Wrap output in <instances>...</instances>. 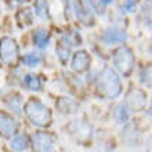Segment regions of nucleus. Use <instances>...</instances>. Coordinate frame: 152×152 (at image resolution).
<instances>
[{
	"mask_svg": "<svg viewBox=\"0 0 152 152\" xmlns=\"http://www.w3.org/2000/svg\"><path fill=\"white\" fill-rule=\"evenodd\" d=\"M126 136H130V138L126 140L129 144H137V142H138V133H137V130L134 129V126H132V124L126 126V129H124L123 137H126Z\"/></svg>",
	"mask_w": 152,
	"mask_h": 152,
	"instance_id": "412c9836",
	"label": "nucleus"
},
{
	"mask_svg": "<svg viewBox=\"0 0 152 152\" xmlns=\"http://www.w3.org/2000/svg\"><path fill=\"white\" fill-rule=\"evenodd\" d=\"M17 130H18L17 120L12 116L8 115V113L0 111V136L8 138L12 134H15Z\"/></svg>",
	"mask_w": 152,
	"mask_h": 152,
	"instance_id": "6e6552de",
	"label": "nucleus"
},
{
	"mask_svg": "<svg viewBox=\"0 0 152 152\" xmlns=\"http://www.w3.org/2000/svg\"><path fill=\"white\" fill-rule=\"evenodd\" d=\"M56 105L61 113H66V115H68V113H75L76 111H77V107H79V104H77L75 100L68 98V97L60 98V100L57 101Z\"/></svg>",
	"mask_w": 152,
	"mask_h": 152,
	"instance_id": "9b49d317",
	"label": "nucleus"
},
{
	"mask_svg": "<svg viewBox=\"0 0 152 152\" xmlns=\"http://www.w3.org/2000/svg\"><path fill=\"white\" fill-rule=\"evenodd\" d=\"M90 4H91V7L96 10L97 12H102V4H101L100 0H88Z\"/></svg>",
	"mask_w": 152,
	"mask_h": 152,
	"instance_id": "b1692460",
	"label": "nucleus"
},
{
	"mask_svg": "<svg viewBox=\"0 0 152 152\" xmlns=\"http://www.w3.org/2000/svg\"><path fill=\"white\" fill-rule=\"evenodd\" d=\"M102 39H104V42L107 44H118V43L126 42L127 35H126L123 31H120V29H118V28H109L105 31Z\"/></svg>",
	"mask_w": 152,
	"mask_h": 152,
	"instance_id": "9d476101",
	"label": "nucleus"
},
{
	"mask_svg": "<svg viewBox=\"0 0 152 152\" xmlns=\"http://www.w3.org/2000/svg\"><path fill=\"white\" fill-rule=\"evenodd\" d=\"M57 56H58L61 62L65 64L69 58V47H66L65 44H60V46L57 47Z\"/></svg>",
	"mask_w": 152,
	"mask_h": 152,
	"instance_id": "5701e85b",
	"label": "nucleus"
},
{
	"mask_svg": "<svg viewBox=\"0 0 152 152\" xmlns=\"http://www.w3.org/2000/svg\"><path fill=\"white\" fill-rule=\"evenodd\" d=\"M124 105L133 112H140L147 107V94L138 87H132L126 94Z\"/></svg>",
	"mask_w": 152,
	"mask_h": 152,
	"instance_id": "20e7f679",
	"label": "nucleus"
},
{
	"mask_svg": "<svg viewBox=\"0 0 152 152\" xmlns=\"http://www.w3.org/2000/svg\"><path fill=\"white\" fill-rule=\"evenodd\" d=\"M17 20L20 21V24L21 26H28V25L32 24V20H33V17H32V11L29 10V8H21L20 11L17 12Z\"/></svg>",
	"mask_w": 152,
	"mask_h": 152,
	"instance_id": "4468645a",
	"label": "nucleus"
},
{
	"mask_svg": "<svg viewBox=\"0 0 152 152\" xmlns=\"http://www.w3.org/2000/svg\"><path fill=\"white\" fill-rule=\"evenodd\" d=\"M29 147V141L26 138V136H17L14 137L11 140V148L14 151H25V149H28Z\"/></svg>",
	"mask_w": 152,
	"mask_h": 152,
	"instance_id": "2eb2a0df",
	"label": "nucleus"
},
{
	"mask_svg": "<svg viewBox=\"0 0 152 152\" xmlns=\"http://www.w3.org/2000/svg\"><path fill=\"white\" fill-rule=\"evenodd\" d=\"M25 115L31 120V123L39 127H46L51 123V112L46 105L37 98H31L25 104Z\"/></svg>",
	"mask_w": 152,
	"mask_h": 152,
	"instance_id": "f03ea898",
	"label": "nucleus"
},
{
	"mask_svg": "<svg viewBox=\"0 0 152 152\" xmlns=\"http://www.w3.org/2000/svg\"><path fill=\"white\" fill-rule=\"evenodd\" d=\"M18 58V46L15 40L11 37H3L0 39V60L6 65L15 64Z\"/></svg>",
	"mask_w": 152,
	"mask_h": 152,
	"instance_id": "39448f33",
	"label": "nucleus"
},
{
	"mask_svg": "<svg viewBox=\"0 0 152 152\" xmlns=\"http://www.w3.org/2000/svg\"><path fill=\"white\" fill-rule=\"evenodd\" d=\"M50 43V33L47 29L39 28L33 32V44L39 48H46Z\"/></svg>",
	"mask_w": 152,
	"mask_h": 152,
	"instance_id": "f8f14e48",
	"label": "nucleus"
},
{
	"mask_svg": "<svg viewBox=\"0 0 152 152\" xmlns=\"http://www.w3.org/2000/svg\"><path fill=\"white\" fill-rule=\"evenodd\" d=\"M68 130L71 136L77 142H87L93 137V127L84 120H75L68 124Z\"/></svg>",
	"mask_w": 152,
	"mask_h": 152,
	"instance_id": "423d86ee",
	"label": "nucleus"
},
{
	"mask_svg": "<svg viewBox=\"0 0 152 152\" xmlns=\"http://www.w3.org/2000/svg\"><path fill=\"white\" fill-rule=\"evenodd\" d=\"M141 83L145 84L147 87L152 88V64L147 65V66L141 71Z\"/></svg>",
	"mask_w": 152,
	"mask_h": 152,
	"instance_id": "6ab92c4d",
	"label": "nucleus"
},
{
	"mask_svg": "<svg viewBox=\"0 0 152 152\" xmlns=\"http://www.w3.org/2000/svg\"><path fill=\"white\" fill-rule=\"evenodd\" d=\"M24 83L29 90H35V91H40L42 90V82H40L37 75H26L24 77Z\"/></svg>",
	"mask_w": 152,
	"mask_h": 152,
	"instance_id": "ddd939ff",
	"label": "nucleus"
},
{
	"mask_svg": "<svg viewBox=\"0 0 152 152\" xmlns=\"http://www.w3.org/2000/svg\"><path fill=\"white\" fill-rule=\"evenodd\" d=\"M35 152H54V140L46 132H39L32 137Z\"/></svg>",
	"mask_w": 152,
	"mask_h": 152,
	"instance_id": "0eeeda50",
	"label": "nucleus"
},
{
	"mask_svg": "<svg viewBox=\"0 0 152 152\" xmlns=\"http://www.w3.org/2000/svg\"><path fill=\"white\" fill-rule=\"evenodd\" d=\"M113 65L124 77L130 76L134 69V54L127 46H122L113 53Z\"/></svg>",
	"mask_w": 152,
	"mask_h": 152,
	"instance_id": "7ed1b4c3",
	"label": "nucleus"
},
{
	"mask_svg": "<svg viewBox=\"0 0 152 152\" xmlns=\"http://www.w3.org/2000/svg\"><path fill=\"white\" fill-rule=\"evenodd\" d=\"M141 17L145 24L152 25V0H145L141 8Z\"/></svg>",
	"mask_w": 152,
	"mask_h": 152,
	"instance_id": "f3484780",
	"label": "nucleus"
},
{
	"mask_svg": "<svg viewBox=\"0 0 152 152\" xmlns=\"http://www.w3.org/2000/svg\"><path fill=\"white\" fill-rule=\"evenodd\" d=\"M115 116H116V120H118L119 123H126L129 119V113H127L126 107L118 105V107H116V111H115Z\"/></svg>",
	"mask_w": 152,
	"mask_h": 152,
	"instance_id": "4be33fe9",
	"label": "nucleus"
},
{
	"mask_svg": "<svg viewBox=\"0 0 152 152\" xmlns=\"http://www.w3.org/2000/svg\"><path fill=\"white\" fill-rule=\"evenodd\" d=\"M35 12L39 18H48V4L47 0H36L35 1Z\"/></svg>",
	"mask_w": 152,
	"mask_h": 152,
	"instance_id": "dca6fc26",
	"label": "nucleus"
},
{
	"mask_svg": "<svg viewBox=\"0 0 152 152\" xmlns=\"http://www.w3.org/2000/svg\"><path fill=\"white\" fill-rule=\"evenodd\" d=\"M122 91V83L112 68H105L97 80V94L105 100L118 97Z\"/></svg>",
	"mask_w": 152,
	"mask_h": 152,
	"instance_id": "f257e3e1",
	"label": "nucleus"
},
{
	"mask_svg": "<svg viewBox=\"0 0 152 152\" xmlns=\"http://www.w3.org/2000/svg\"><path fill=\"white\" fill-rule=\"evenodd\" d=\"M62 44H65L66 47H71V46H76V44H80V36L75 32H68L65 33L64 37H62Z\"/></svg>",
	"mask_w": 152,
	"mask_h": 152,
	"instance_id": "a211bd4d",
	"label": "nucleus"
},
{
	"mask_svg": "<svg viewBox=\"0 0 152 152\" xmlns=\"http://www.w3.org/2000/svg\"><path fill=\"white\" fill-rule=\"evenodd\" d=\"M101 1V4H102V6H108V4H111L113 1V0H100Z\"/></svg>",
	"mask_w": 152,
	"mask_h": 152,
	"instance_id": "a878e982",
	"label": "nucleus"
},
{
	"mask_svg": "<svg viewBox=\"0 0 152 152\" xmlns=\"http://www.w3.org/2000/svg\"><path fill=\"white\" fill-rule=\"evenodd\" d=\"M90 62H91V58L88 56L86 51L80 50V51H76L73 54V58H72V69L75 72H84L87 71L88 66H90Z\"/></svg>",
	"mask_w": 152,
	"mask_h": 152,
	"instance_id": "1a4fd4ad",
	"label": "nucleus"
},
{
	"mask_svg": "<svg viewBox=\"0 0 152 152\" xmlns=\"http://www.w3.org/2000/svg\"><path fill=\"white\" fill-rule=\"evenodd\" d=\"M147 152H152V136L148 138V142H147Z\"/></svg>",
	"mask_w": 152,
	"mask_h": 152,
	"instance_id": "393cba45",
	"label": "nucleus"
},
{
	"mask_svg": "<svg viewBox=\"0 0 152 152\" xmlns=\"http://www.w3.org/2000/svg\"><path fill=\"white\" fill-rule=\"evenodd\" d=\"M22 61H24V64L26 66H37L42 62V57L39 54H36V53H29L22 58Z\"/></svg>",
	"mask_w": 152,
	"mask_h": 152,
	"instance_id": "aec40b11",
	"label": "nucleus"
},
{
	"mask_svg": "<svg viewBox=\"0 0 152 152\" xmlns=\"http://www.w3.org/2000/svg\"><path fill=\"white\" fill-rule=\"evenodd\" d=\"M132 1H134V3H136V1H138V0H132Z\"/></svg>",
	"mask_w": 152,
	"mask_h": 152,
	"instance_id": "bb28decb",
	"label": "nucleus"
}]
</instances>
